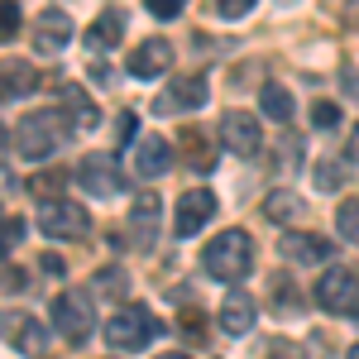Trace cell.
<instances>
[{"instance_id": "cell-13", "label": "cell", "mask_w": 359, "mask_h": 359, "mask_svg": "<svg viewBox=\"0 0 359 359\" xmlns=\"http://www.w3.org/2000/svg\"><path fill=\"white\" fill-rule=\"evenodd\" d=\"M130 168H135V177H163L168 168H172V144L168 139H158V135H144L135 144V154H130Z\"/></svg>"}, {"instance_id": "cell-12", "label": "cell", "mask_w": 359, "mask_h": 359, "mask_svg": "<svg viewBox=\"0 0 359 359\" xmlns=\"http://www.w3.org/2000/svg\"><path fill=\"white\" fill-rule=\"evenodd\" d=\"M67 43H72V20H67L62 10H43V15L34 20V53L57 57Z\"/></svg>"}, {"instance_id": "cell-25", "label": "cell", "mask_w": 359, "mask_h": 359, "mask_svg": "<svg viewBox=\"0 0 359 359\" xmlns=\"http://www.w3.org/2000/svg\"><path fill=\"white\" fill-rule=\"evenodd\" d=\"M264 216H273V221H287V216H302V201L292 192H273L264 201Z\"/></svg>"}, {"instance_id": "cell-22", "label": "cell", "mask_w": 359, "mask_h": 359, "mask_svg": "<svg viewBox=\"0 0 359 359\" xmlns=\"http://www.w3.org/2000/svg\"><path fill=\"white\" fill-rule=\"evenodd\" d=\"M206 144H211V139L201 135V130H187V135H182V154H187V163H192L196 172H211V168H216V154H206Z\"/></svg>"}, {"instance_id": "cell-34", "label": "cell", "mask_w": 359, "mask_h": 359, "mask_svg": "<svg viewBox=\"0 0 359 359\" xmlns=\"http://www.w3.org/2000/svg\"><path fill=\"white\" fill-rule=\"evenodd\" d=\"M350 158H359V125H355V135H350Z\"/></svg>"}, {"instance_id": "cell-24", "label": "cell", "mask_w": 359, "mask_h": 359, "mask_svg": "<svg viewBox=\"0 0 359 359\" xmlns=\"http://www.w3.org/2000/svg\"><path fill=\"white\" fill-rule=\"evenodd\" d=\"M335 225H340V235H345L350 245H359V196L340 201V211H335Z\"/></svg>"}, {"instance_id": "cell-36", "label": "cell", "mask_w": 359, "mask_h": 359, "mask_svg": "<svg viewBox=\"0 0 359 359\" xmlns=\"http://www.w3.org/2000/svg\"><path fill=\"white\" fill-rule=\"evenodd\" d=\"M158 359H187V355H177V350H172V355H158Z\"/></svg>"}, {"instance_id": "cell-19", "label": "cell", "mask_w": 359, "mask_h": 359, "mask_svg": "<svg viewBox=\"0 0 359 359\" xmlns=\"http://www.w3.org/2000/svg\"><path fill=\"white\" fill-rule=\"evenodd\" d=\"M259 106H264V115H269V120H283V125L292 120V111H297L292 91H287L283 82H264V86H259Z\"/></svg>"}, {"instance_id": "cell-6", "label": "cell", "mask_w": 359, "mask_h": 359, "mask_svg": "<svg viewBox=\"0 0 359 359\" xmlns=\"http://www.w3.org/2000/svg\"><path fill=\"white\" fill-rule=\"evenodd\" d=\"M91 326H96V311H91V302H86L82 292H57L53 297V331L62 340H72V345H82L86 335H91Z\"/></svg>"}, {"instance_id": "cell-17", "label": "cell", "mask_w": 359, "mask_h": 359, "mask_svg": "<svg viewBox=\"0 0 359 359\" xmlns=\"http://www.w3.org/2000/svg\"><path fill=\"white\" fill-rule=\"evenodd\" d=\"M254 321H259L254 297H249V292H230L225 306H221V331L225 335H249V331H254Z\"/></svg>"}, {"instance_id": "cell-15", "label": "cell", "mask_w": 359, "mask_h": 359, "mask_svg": "<svg viewBox=\"0 0 359 359\" xmlns=\"http://www.w3.org/2000/svg\"><path fill=\"white\" fill-rule=\"evenodd\" d=\"M283 259H292V264H326V259H335V249H331V240H321V235H306V230H287L283 235ZM331 269V264H326Z\"/></svg>"}, {"instance_id": "cell-1", "label": "cell", "mask_w": 359, "mask_h": 359, "mask_svg": "<svg viewBox=\"0 0 359 359\" xmlns=\"http://www.w3.org/2000/svg\"><path fill=\"white\" fill-rule=\"evenodd\" d=\"M72 130H77V125H72V115L62 111V106H57V111H34V115H25V120L10 130V149H20V158L39 163V158L57 154Z\"/></svg>"}, {"instance_id": "cell-9", "label": "cell", "mask_w": 359, "mask_h": 359, "mask_svg": "<svg viewBox=\"0 0 359 359\" xmlns=\"http://www.w3.org/2000/svg\"><path fill=\"white\" fill-rule=\"evenodd\" d=\"M158 216H163L158 192H139L135 206H130V240H135L139 254H149V249L158 245Z\"/></svg>"}, {"instance_id": "cell-18", "label": "cell", "mask_w": 359, "mask_h": 359, "mask_svg": "<svg viewBox=\"0 0 359 359\" xmlns=\"http://www.w3.org/2000/svg\"><path fill=\"white\" fill-rule=\"evenodd\" d=\"M125 39V15L120 10H106V15H96V25L86 29V48L91 53H106V48H115Z\"/></svg>"}, {"instance_id": "cell-31", "label": "cell", "mask_w": 359, "mask_h": 359, "mask_svg": "<svg viewBox=\"0 0 359 359\" xmlns=\"http://www.w3.org/2000/svg\"><path fill=\"white\" fill-rule=\"evenodd\" d=\"M20 240H25V221L20 216H5V254H15Z\"/></svg>"}, {"instance_id": "cell-10", "label": "cell", "mask_w": 359, "mask_h": 359, "mask_svg": "<svg viewBox=\"0 0 359 359\" xmlns=\"http://www.w3.org/2000/svg\"><path fill=\"white\" fill-rule=\"evenodd\" d=\"M216 216V196L206 192V187H192V192H182L177 201V211H172V235H182V240H192L201 225Z\"/></svg>"}, {"instance_id": "cell-30", "label": "cell", "mask_w": 359, "mask_h": 359, "mask_svg": "<svg viewBox=\"0 0 359 359\" xmlns=\"http://www.w3.org/2000/svg\"><path fill=\"white\" fill-rule=\"evenodd\" d=\"M144 5H149V15H154V20H172V15H182V5H187V0H144Z\"/></svg>"}, {"instance_id": "cell-26", "label": "cell", "mask_w": 359, "mask_h": 359, "mask_svg": "<svg viewBox=\"0 0 359 359\" xmlns=\"http://www.w3.org/2000/svg\"><path fill=\"white\" fill-rule=\"evenodd\" d=\"M62 172H39V177H29V192L43 196V201H62Z\"/></svg>"}, {"instance_id": "cell-35", "label": "cell", "mask_w": 359, "mask_h": 359, "mask_svg": "<svg viewBox=\"0 0 359 359\" xmlns=\"http://www.w3.org/2000/svg\"><path fill=\"white\" fill-rule=\"evenodd\" d=\"M345 359H359V345H350V350H345Z\"/></svg>"}, {"instance_id": "cell-27", "label": "cell", "mask_w": 359, "mask_h": 359, "mask_svg": "<svg viewBox=\"0 0 359 359\" xmlns=\"http://www.w3.org/2000/svg\"><path fill=\"white\" fill-rule=\"evenodd\" d=\"M273 306H278V311H287V316H292V311L302 306V302H297V287L278 278V283H273Z\"/></svg>"}, {"instance_id": "cell-5", "label": "cell", "mask_w": 359, "mask_h": 359, "mask_svg": "<svg viewBox=\"0 0 359 359\" xmlns=\"http://www.w3.org/2000/svg\"><path fill=\"white\" fill-rule=\"evenodd\" d=\"M77 187L91 192L96 201H111L120 187H125V172H120V158L115 154H86L77 163Z\"/></svg>"}, {"instance_id": "cell-23", "label": "cell", "mask_w": 359, "mask_h": 359, "mask_svg": "<svg viewBox=\"0 0 359 359\" xmlns=\"http://www.w3.org/2000/svg\"><path fill=\"white\" fill-rule=\"evenodd\" d=\"M345 158H321V163H316V187H321V192H340V187H345Z\"/></svg>"}, {"instance_id": "cell-7", "label": "cell", "mask_w": 359, "mask_h": 359, "mask_svg": "<svg viewBox=\"0 0 359 359\" xmlns=\"http://www.w3.org/2000/svg\"><path fill=\"white\" fill-rule=\"evenodd\" d=\"M39 230L48 240H82L86 230H91V216H86V206H77V201H43Z\"/></svg>"}, {"instance_id": "cell-33", "label": "cell", "mask_w": 359, "mask_h": 359, "mask_svg": "<svg viewBox=\"0 0 359 359\" xmlns=\"http://www.w3.org/2000/svg\"><path fill=\"white\" fill-rule=\"evenodd\" d=\"M15 287H25V273L15 264H5V292H15Z\"/></svg>"}, {"instance_id": "cell-14", "label": "cell", "mask_w": 359, "mask_h": 359, "mask_svg": "<svg viewBox=\"0 0 359 359\" xmlns=\"http://www.w3.org/2000/svg\"><path fill=\"white\" fill-rule=\"evenodd\" d=\"M5 340H10V350L34 355V359L48 350V335H43V326H39L34 316H25V311H5Z\"/></svg>"}, {"instance_id": "cell-28", "label": "cell", "mask_w": 359, "mask_h": 359, "mask_svg": "<svg viewBox=\"0 0 359 359\" xmlns=\"http://www.w3.org/2000/svg\"><path fill=\"white\" fill-rule=\"evenodd\" d=\"M311 125H316V130H335V125H340V106H335V101H316Z\"/></svg>"}, {"instance_id": "cell-21", "label": "cell", "mask_w": 359, "mask_h": 359, "mask_svg": "<svg viewBox=\"0 0 359 359\" xmlns=\"http://www.w3.org/2000/svg\"><path fill=\"white\" fill-rule=\"evenodd\" d=\"M57 96H62V111L72 115V125H77V130H96V120H101V115H96V106H91V101H86L82 86H62Z\"/></svg>"}, {"instance_id": "cell-16", "label": "cell", "mask_w": 359, "mask_h": 359, "mask_svg": "<svg viewBox=\"0 0 359 359\" xmlns=\"http://www.w3.org/2000/svg\"><path fill=\"white\" fill-rule=\"evenodd\" d=\"M168 67H172V43L168 39H144L130 57V77L139 82H154V77H163Z\"/></svg>"}, {"instance_id": "cell-2", "label": "cell", "mask_w": 359, "mask_h": 359, "mask_svg": "<svg viewBox=\"0 0 359 359\" xmlns=\"http://www.w3.org/2000/svg\"><path fill=\"white\" fill-rule=\"evenodd\" d=\"M201 269L216 278V283H240L254 269V240L245 230H221L211 245L201 249Z\"/></svg>"}, {"instance_id": "cell-3", "label": "cell", "mask_w": 359, "mask_h": 359, "mask_svg": "<svg viewBox=\"0 0 359 359\" xmlns=\"http://www.w3.org/2000/svg\"><path fill=\"white\" fill-rule=\"evenodd\" d=\"M154 335H158V316L149 306H120L106 321V340H111L115 350H144Z\"/></svg>"}, {"instance_id": "cell-29", "label": "cell", "mask_w": 359, "mask_h": 359, "mask_svg": "<svg viewBox=\"0 0 359 359\" xmlns=\"http://www.w3.org/2000/svg\"><path fill=\"white\" fill-rule=\"evenodd\" d=\"M0 20H5V29H0V39L10 43V39L20 34V5H15V0H5V5H0Z\"/></svg>"}, {"instance_id": "cell-20", "label": "cell", "mask_w": 359, "mask_h": 359, "mask_svg": "<svg viewBox=\"0 0 359 359\" xmlns=\"http://www.w3.org/2000/svg\"><path fill=\"white\" fill-rule=\"evenodd\" d=\"M39 86V72L29 67V62H5V86H0V96H5V106H15L20 96H29Z\"/></svg>"}, {"instance_id": "cell-11", "label": "cell", "mask_w": 359, "mask_h": 359, "mask_svg": "<svg viewBox=\"0 0 359 359\" xmlns=\"http://www.w3.org/2000/svg\"><path fill=\"white\" fill-rule=\"evenodd\" d=\"M221 139L230 154H240V158H254L259 149H264V130H259V120L249 111H230L221 120Z\"/></svg>"}, {"instance_id": "cell-8", "label": "cell", "mask_w": 359, "mask_h": 359, "mask_svg": "<svg viewBox=\"0 0 359 359\" xmlns=\"http://www.w3.org/2000/svg\"><path fill=\"white\" fill-rule=\"evenodd\" d=\"M196 106H206V77H201V72L172 77V82L158 91V101H154L158 115H187V111H196Z\"/></svg>"}, {"instance_id": "cell-4", "label": "cell", "mask_w": 359, "mask_h": 359, "mask_svg": "<svg viewBox=\"0 0 359 359\" xmlns=\"http://www.w3.org/2000/svg\"><path fill=\"white\" fill-rule=\"evenodd\" d=\"M316 306L331 316H359V278L350 269L331 264L326 273L316 278Z\"/></svg>"}, {"instance_id": "cell-32", "label": "cell", "mask_w": 359, "mask_h": 359, "mask_svg": "<svg viewBox=\"0 0 359 359\" xmlns=\"http://www.w3.org/2000/svg\"><path fill=\"white\" fill-rule=\"evenodd\" d=\"M216 10H221L225 20H240V15L254 10V0H216Z\"/></svg>"}]
</instances>
